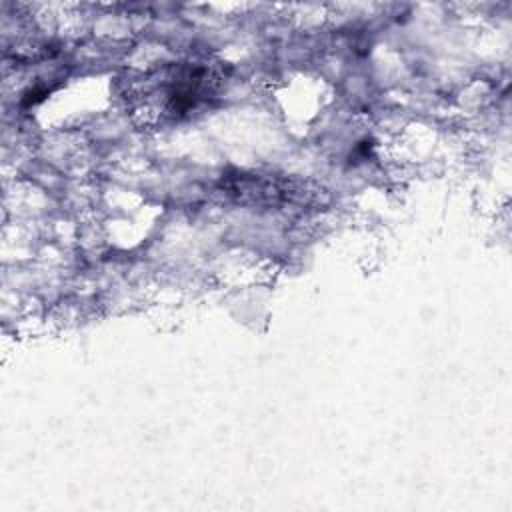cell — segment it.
I'll use <instances>...</instances> for the list:
<instances>
[{"mask_svg":"<svg viewBox=\"0 0 512 512\" xmlns=\"http://www.w3.org/2000/svg\"><path fill=\"white\" fill-rule=\"evenodd\" d=\"M220 86L222 76L214 64L174 62L136 78L126 102L142 124L164 126L198 112Z\"/></svg>","mask_w":512,"mask_h":512,"instance_id":"cell-1","label":"cell"}]
</instances>
